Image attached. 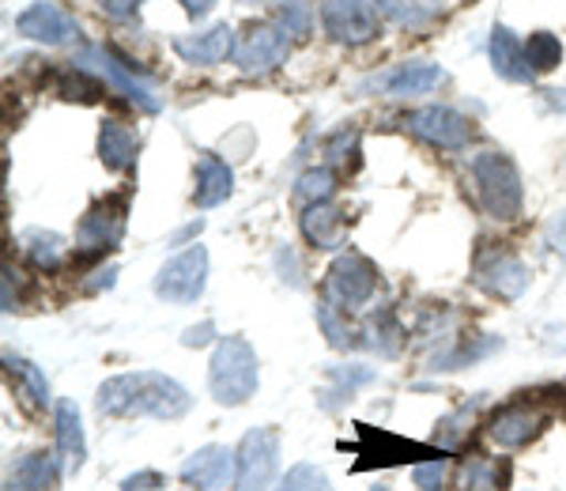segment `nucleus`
<instances>
[{
	"label": "nucleus",
	"mask_w": 566,
	"mask_h": 491,
	"mask_svg": "<svg viewBox=\"0 0 566 491\" xmlns=\"http://www.w3.org/2000/svg\"><path fill=\"white\" fill-rule=\"evenodd\" d=\"M544 242H547V250H555L559 258H566V208H563V212H555L552 220H547Z\"/></svg>",
	"instance_id": "nucleus-37"
},
{
	"label": "nucleus",
	"mask_w": 566,
	"mask_h": 491,
	"mask_svg": "<svg viewBox=\"0 0 566 491\" xmlns=\"http://www.w3.org/2000/svg\"><path fill=\"white\" fill-rule=\"evenodd\" d=\"M208 288V250L205 245H189L178 258H170L155 276V295L170 306H189L205 295Z\"/></svg>",
	"instance_id": "nucleus-6"
},
{
	"label": "nucleus",
	"mask_w": 566,
	"mask_h": 491,
	"mask_svg": "<svg viewBox=\"0 0 566 491\" xmlns=\"http://www.w3.org/2000/svg\"><path fill=\"white\" fill-rule=\"evenodd\" d=\"M510 477L506 461H491V458H464L458 469V488L461 491H502Z\"/></svg>",
	"instance_id": "nucleus-25"
},
{
	"label": "nucleus",
	"mask_w": 566,
	"mask_h": 491,
	"mask_svg": "<svg viewBox=\"0 0 566 491\" xmlns=\"http://www.w3.org/2000/svg\"><path fill=\"white\" fill-rule=\"evenodd\" d=\"M488 50H491V65H495L502 80H510V84H533V69L525 61V42H517L510 27H495L491 31Z\"/></svg>",
	"instance_id": "nucleus-19"
},
{
	"label": "nucleus",
	"mask_w": 566,
	"mask_h": 491,
	"mask_svg": "<svg viewBox=\"0 0 566 491\" xmlns=\"http://www.w3.org/2000/svg\"><path fill=\"white\" fill-rule=\"evenodd\" d=\"M234 45H239V39H234V31L227 23L212 27V31L205 34H193V39H175V53L186 65H219V61L234 58Z\"/></svg>",
	"instance_id": "nucleus-16"
},
{
	"label": "nucleus",
	"mask_w": 566,
	"mask_h": 491,
	"mask_svg": "<svg viewBox=\"0 0 566 491\" xmlns=\"http://www.w3.org/2000/svg\"><path fill=\"white\" fill-rule=\"evenodd\" d=\"M181 8H186L189 15H208L216 8V0H178Z\"/></svg>",
	"instance_id": "nucleus-42"
},
{
	"label": "nucleus",
	"mask_w": 566,
	"mask_h": 491,
	"mask_svg": "<svg viewBox=\"0 0 566 491\" xmlns=\"http://www.w3.org/2000/svg\"><path fill=\"white\" fill-rule=\"evenodd\" d=\"M303 234L317 250H340L344 234H348V223H344V212L333 201H317V205H306Z\"/></svg>",
	"instance_id": "nucleus-17"
},
{
	"label": "nucleus",
	"mask_w": 566,
	"mask_h": 491,
	"mask_svg": "<svg viewBox=\"0 0 566 491\" xmlns=\"http://www.w3.org/2000/svg\"><path fill=\"white\" fill-rule=\"evenodd\" d=\"M125 216H129V197H122V194L103 197V201L91 205L76 231L80 258H103V253L114 250L125 234Z\"/></svg>",
	"instance_id": "nucleus-7"
},
{
	"label": "nucleus",
	"mask_w": 566,
	"mask_h": 491,
	"mask_svg": "<svg viewBox=\"0 0 566 491\" xmlns=\"http://www.w3.org/2000/svg\"><path fill=\"white\" fill-rule=\"evenodd\" d=\"M280 472V431L276 427H253L234 447V488L269 491Z\"/></svg>",
	"instance_id": "nucleus-4"
},
{
	"label": "nucleus",
	"mask_w": 566,
	"mask_h": 491,
	"mask_svg": "<svg viewBox=\"0 0 566 491\" xmlns=\"http://www.w3.org/2000/svg\"><path fill=\"white\" fill-rule=\"evenodd\" d=\"M469 178H472V194L483 212L499 223H510L522 216V175H517V163L506 152H480L469 163Z\"/></svg>",
	"instance_id": "nucleus-3"
},
{
	"label": "nucleus",
	"mask_w": 566,
	"mask_h": 491,
	"mask_svg": "<svg viewBox=\"0 0 566 491\" xmlns=\"http://www.w3.org/2000/svg\"><path fill=\"white\" fill-rule=\"evenodd\" d=\"M98 412L114 420H133V416H151V420H178L193 408L189 389L159 370H133V375H114L98 386L95 397Z\"/></svg>",
	"instance_id": "nucleus-1"
},
{
	"label": "nucleus",
	"mask_w": 566,
	"mask_h": 491,
	"mask_svg": "<svg viewBox=\"0 0 566 491\" xmlns=\"http://www.w3.org/2000/svg\"><path fill=\"white\" fill-rule=\"evenodd\" d=\"M405 125L412 136L442 152H461L472 140V122L453 111V106H419V111L405 117Z\"/></svg>",
	"instance_id": "nucleus-10"
},
{
	"label": "nucleus",
	"mask_w": 566,
	"mask_h": 491,
	"mask_svg": "<svg viewBox=\"0 0 566 491\" xmlns=\"http://www.w3.org/2000/svg\"><path fill=\"white\" fill-rule=\"evenodd\" d=\"M544 424H547V416L541 412V408H533V405H506V408H499V412L491 416L488 435H491V442L502 447V450H522V447H528V442H533L536 435L544 431Z\"/></svg>",
	"instance_id": "nucleus-13"
},
{
	"label": "nucleus",
	"mask_w": 566,
	"mask_h": 491,
	"mask_svg": "<svg viewBox=\"0 0 566 491\" xmlns=\"http://www.w3.org/2000/svg\"><path fill=\"white\" fill-rule=\"evenodd\" d=\"M178 477L197 491H219V488L234 484V450L200 447L193 458L181 461Z\"/></svg>",
	"instance_id": "nucleus-15"
},
{
	"label": "nucleus",
	"mask_w": 566,
	"mask_h": 491,
	"mask_svg": "<svg viewBox=\"0 0 566 491\" xmlns=\"http://www.w3.org/2000/svg\"><path fill=\"white\" fill-rule=\"evenodd\" d=\"M239 4H245V8H258V4H269V0H239Z\"/></svg>",
	"instance_id": "nucleus-43"
},
{
	"label": "nucleus",
	"mask_w": 566,
	"mask_h": 491,
	"mask_svg": "<svg viewBox=\"0 0 566 491\" xmlns=\"http://www.w3.org/2000/svg\"><path fill=\"white\" fill-rule=\"evenodd\" d=\"M472 276H476V284L488 291V295L506 299V303L522 299L528 280H533V276H528L525 261L517 258V253H510V250H499V245L476 253V269H472Z\"/></svg>",
	"instance_id": "nucleus-8"
},
{
	"label": "nucleus",
	"mask_w": 566,
	"mask_h": 491,
	"mask_svg": "<svg viewBox=\"0 0 566 491\" xmlns=\"http://www.w3.org/2000/svg\"><path fill=\"white\" fill-rule=\"evenodd\" d=\"M317 325L325 330L328 344H333V348H340V352L359 348V344H363V330H355V325L348 322V311L333 306L328 299H325L322 306H317Z\"/></svg>",
	"instance_id": "nucleus-26"
},
{
	"label": "nucleus",
	"mask_w": 566,
	"mask_h": 491,
	"mask_svg": "<svg viewBox=\"0 0 566 491\" xmlns=\"http://www.w3.org/2000/svg\"><path fill=\"white\" fill-rule=\"evenodd\" d=\"M446 84V69L431 65V61H405V65H392L386 72H374L359 84L363 95H392V98H405V95H427V91L442 87Z\"/></svg>",
	"instance_id": "nucleus-11"
},
{
	"label": "nucleus",
	"mask_w": 566,
	"mask_h": 491,
	"mask_svg": "<svg viewBox=\"0 0 566 491\" xmlns=\"http://www.w3.org/2000/svg\"><path fill=\"white\" fill-rule=\"evenodd\" d=\"M525 61H528V69H533V76L559 69V61H563V42L555 39L552 31L528 34V42H525Z\"/></svg>",
	"instance_id": "nucleus-28"
},
{
	"label": "nucleus",
	"mask_w": 566,
	"mask_h": 491,
	"mask_svg": "<svg viewBox=\"0 0 566 491\" xmlns=\"http://www.w3.org/2000/svg\"><path fill=\"white\" fill-rule=\"evenodd\" d=\"M378 4V12H386L392 23L408 27V31H419V27H427L434 20L431 12H419V8H412L408 0H374Z\"/></svg>",
	"instance_id": "nucleus-34"
},
{
	"label": "nucleus",
	"mask_w": 566,
	"mask_h": 491,
	"mask_svg": "<svg viewBox=\"0 0 566 491\" xmlns=\"http://www.w3.org/2000/svg\"><path fill=\"white\" fill-rule=\"evenodd\" d=\"M276 27L287 34V39H306L310 27H314V8H310L306 0H283Z\"/></svg>",
	"instance_id": "nucleus-32"
},
{
	"label": "nucleus",
	"mask_w": 566,
	"mask_h": 491,
	"mask_svg": "<svg viewBox=\"0 0 566 491\" xmlns=\"http://www.w3.org/2000/svg\"><path fill=\"white\" fill-rule=\"evenodd\" d=\"M53 420H57V450L65 453L72 469H80L87 458V439H84V420H80L76 401H57Z\"/></svg>",
	"instance_id": "nucleus-21"
},
{
	"label": "nucleus",
	"mask_w": 566,
	"mask_h": 491,
	"mask_svg": "<svg viewBox=\"0 0 566 491\" xmlns=\"http://www.w3.org/2000/svg\"><path fill=\"white\" fill-rule=\"evenodd\" d=\"M122 491H167V480H163V472L144 469V472H136V477L125 480Z\"/></svg>",
	"instance_id": "nucleus-38"
},
{
	"label": "nucleus",
	"mask_w": 566,
	"mask_h": 491,
	"mask_svg": "<svg viewBox=\"0 0 566 491\" xmlns=\"http://www.w3.org/2000/svg\"><path fill=\"white\" fill-rule=\"evenodd\" d=\"M8 375L15 378V386H20V397L31 408H45L53 401L50 397V382H45V375L34 363H27V359H15V356H8Z\"/></svg>",
	"instance_id": "nucleus-27"
},
{
	"label": "nucleus",
	"mask_w": 566,
	"mask_h": 491,
	"mask_svg": "<svg viewBox=\"0 0 566 491\" xmlns=\"http://www.w3.org/2000/svg\"><path fill=\"white\" fill-rule=\"evenodd\" d=\"M333 194H336V175L328 167H314V170H306V175L298 178V197L310 201V205L333 201Z\"/></svg>",
	"instance_id": "nucleus-33"
},
{
	"label": "nucleus",
	"mask_w": 566,
	"mask_h": 491,
	"mask_svg": "<svg viewBox=\"0 0 566 491\" xmlns=\"http://www.w3.org/2000/svg\"><path fill=\"white\" fill-rule=\"evenodd\" d=\"M328 378L336 382L333 389H325V408H336L344 401V397H352L359 386H367V382H374V370L370 367H333L328 370Z\"/></svg>",
	"instance_id": "nucleus-29"
},
{
	"label": "nucleus",
	"mask_w": 566,
	"mask_h": 491,
	"mask_svg": "<svg viewBox=\"0 0 566 491\" xmlns=\"http://www.w3.org/2000/svg\"><path fill=\"white\" fill-rule=\"evenodd\" d=\"M476 408H480V401H472V405L458 408V412H453V416H446V420L438 424V442H442V447H458L461 435L469 431V427H464V424H472V416H476Z\"/></svg>",
	"instance_id": "nucleus-35"
},
{
	"label": "nucleus",
	"mask_w": 566,
	"mask_h": 491,
	"mask_svg": "<svg viewBox=\"0 0 566 491\" xmlns=\"http://www.w3.org/2000/svg\"><path fill=\"white\" fill-rule=\"evenodd\" d=\"M328 159L333 163H348V156H355V133L352 129H340L333 136V140H328Z\"/></svg>",
	"instance_id": "nucleus-39"
},
{
	"label": "nucleus",
	"mask_w": 566,
	"mask_h": 491,
	"mask_svg": "<svg viewBox=\"0 0 566 491\" xmlns=\"http://www.w3.org/2000/svg\"><path fill=\"white\" fill-rule=\"evenodd\" d=\"M276 491H333V480H328L325 469L310 466V461H303V466H291L287 477L280 480Z\"/></svg>",
	"instance_id": "nucleus-31"
},
{
	"label": "nucleus",
	"mask_w": 566,
	"mask_h": 491,
	"mask_svg": "<svg viewBox=\"0 0 566 491\" xmlns=\"http://www.w3.org/2000/svg\"><path fill=\"white\" fill-rule=\"evenodd\" d=\"M400 344H405V330H400L397 314L389 306H378L363 325V348H374L378 356H397Z\"/></svg>",
	"instance_id": "nucleus-23"
},
{
	"label": "nucleus",
	"mask_w": 566,
	"mask_h": 491,
	"mask_svg": "<svg viewBox=\"0 0 566 491\" xmlns=\"http://www.w3.org/2000/svg\"><path fill=\"white\" fill-rule=\"evenodd\" d=\"M208 341H212V322L197 325V330H189L186 336H181V344H186V348H200V344H208Z\"/></svg>",
	"instance_id": "nucleus-41"
},
{
	"label": "nucleus",
	"mask_w": 566,
	"mask_h": 491,
	"mask_svg": "<svg viewBox=\"0 0 566 491\" xmlns=\"http://www.w3.org/2000/svg\"><path fill=\"white\" fill-rule=\"evenodd\" d=\"M57 91L65 98H72V103H98V95H103V84H98L95 76H91L87 69H80V65H72V69H65L57 76Z\"/></svg>",
	"instance_id": "nucleus-30"
},
{
	"label": "nucleus",
	"mask_w": 566,
	"mask_h": 491,
	"mask_svg": "<svg viewBox=\"0 0 566 491\" xmlns=\"http://www.w3.org/2000/svg\"><path fill=\"white\" fill-rule=\"evenodd\" d=\"M287 53H291V39L280 27L253 23V27H245V34L239 39V45H234V65L253 76V72L280 69L283 61H287Z\"/></svg>",
	"instance_id": "nucleus-12"
},
{
	"label": "nucleus",
	"mask_w": 566,
	"mask_h": 491,
	"mask_svg": "<svg viewBox=\"0 0 566 491\" xmlns=\"http://www.w3.org/2000/svg\"><path fill=\"white\" fill-rule=\"evenodd\" d=\"M261 386V363L258 352L245 336H219L212 363H208V389L219 405L239 408L258 394Z\"/></svg>",
	"instance_id": "nucleus-2"
},
{
	"label": "nucleus",
	"mask_w": 566,
	"mask_h": 491,
	"mask_svg": "<svg viewBox=\"0 0 566 491\" xmlns=\"http://www.w3.org/2000/svg\"><path fill=\"white\" fill-rule=\"evenodd\" d=\"M378 291V269H374L370 258L363 253H340V258L328 265V276H325V299L340 311H359L367 306Z\"/></svg>",
	"instance_id": "nucleus-5"
},
{
	"label": "nucleus",
	"mask_w": 566,
	"mask_h": 491,
	"mask_svg": "<svg viewBox=\"0 0 566 491\" xmlns=\"http://www.w3.org/2000/svg\"><path fill=\"white\" fill-rule=\"evenodd\" d=\"M98 156H103L106 170H133L136 136L122 122H103V129H98Z\"/></svg>",
	"instance_id": "nucleus-22"
},
{
	"label": "nucleus",
	"mask_w": 566,
	"mask_h": 491,
	"mask_svg": "<svg viewBox=\"0 0 566 491\" xmlns=\"http://www.w3.org/2000/svg\"><path fill=\"white\" fill-rule=\"evenodd\" d=\"M446 472H450V461L431 458V461H419V466L412 469V480H416V488H423V491H442Z\"/></svg>",
	"instance_id": "nucleus-36"
},
{
	"label": "nucleus",
	"mask_w": 566,
	"mask_h": 491,
	"mask_svg": "<svg viewBox=\"0 0 566 491\" xmlns=\"http://www.w3.org/2000/svg\"><path fill=\"white\" fill-rule=\"evenodd\" d=\"M23 258L31 261L39 272H53L65 261V253H69V245L65 239H61L57 231H42V227H34V231H23Z\"/></svg>",
	"instance_id": "nucleus-24"
},
{
	"label": "nucleus",
	"mask_w": 566,
	"mask_h": 491,
	"mask_svg": "<svg viewBox=\"0 0 566 491\" xmlns=\"http://www.w3.org/2000/svg\"><path fill=\"white\" fill-rule=\"evenodd\" d=\"M61 480V461L53 453H23L12 469H8V491H50Z\"/></svg>",
	"instance_id": "nucleus-18"
},
{
	"label": "nucleus",
	"mask_w": 566,
	"mask_h": 491,
	"mask_svg": "<svg viewBox=\"0 0 566 491\" xmlns=\"http://www.w3.org/2000/svg\"><path fill=\"white\" fill-rule=\"evenodd\" d=\"M144 0H98V8H103L106 15H114V20H129L136 15V8H140Z\"/></svg>",
	"instance_id": "nucleus-40"
},
{
	"label": "nucleus",
	"mask_w": 566,
	"mask_h": 491,
	"mask_svg": "<svg viewBox=\"0 0 566 491\" xmlns=\"http://www.w3.org/2000/svg\"><path fill=\"white\" fill-rule=\"evenodd\" d=\"M15 31H20L23 39H34V42H45V45H65L72 39H80V23L72 20L69 12H61L57 4H50V0L31 4L27 12H20Z\"/></svg>",
	"instance_id": "nucleus-14"
},
{
	"label": "nucleus",
	"mask_w": 566,
	"mask_h": 491,
	"mask_svg": "<svg viewBox=\"0 0 566 491\" xmlns=\"http://www.w3.org/2000/svg\"><path fill=\"white\" fill-rule=\"evenodd\" d=\"M325 34L340 45H363L378 39V4L374 0H322Z\"/></svg>",
	"instance_id": "nucleus-9"
},
{
	"label": "nucleus",
	"mask_w": 566,
	"mask_h": 491,
	"mask_svg": "<svg viewBox=\"0 0 566 491\" xmlns=\"http://www.w3.org/2000/svg\"><path fill=\"white\" fill-rule=\"evenodd\" d=\"M231 194H234V170L219 156H212V152H205L197 159V189H193L197 208H216Z\"/></svg>",
	"instance_id": "nucleus-20"
}]
</instances>
